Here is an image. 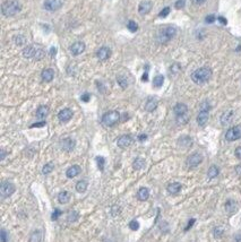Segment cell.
I'll return each instance as SVG.
<instances>
[{"instance_id": "cell-1", "label": "cell", "mask_w": 241, "mask_h": 242, "mask_svg": "<svg viewBox=\"0 0 241 242\" xmlns=\"http://www.w3.org/2000/svg\"><path fill=\"white\" fill-rule=\"evenodd\" d=\"M212 77V70L208 67H202V68L196 69L191 74V79L196 84H205Z\"/></svg>"}, {"instance_id": "cell-2", "label": "cell", "mask_w": 241, "mask_h": 242, "mask_svg": "<svg viewBox=\"0 0 241 242\" xmlns=\"http://www.w3.org/2000/svg\"><path fill=\"white\" fill-rule=\"evenodd\" d=\"M21 3L16 0H7L2 3L1 6V12H2L3 16L6 17H10V16L16 15L17 12H21Z\"/></svg>"}, {"instance_id": "cell-3", "label": "cell", "mask_w": 241, "mask_h": 242, "mask_svg": "<svg viewBox=\"0 0 241 242\" xmlns=\"http://www.w3.org/2000/svg\"><path fill=\"white\" fill-rule=\"evenodd\" d=\"M120 120V113L118 111H109L102 117V123L105 127H112Z\"/></svg>"}, {"instance_id": "cell-4", "label": "cell", "mask_w": 241, "mask_h": 242, "mask_svg": "<svg viewBox=\"0 0 241 242\" xmlns=\"http://www.w3.org/2000/svg\"><path fill=\"white\" fill-rule=\"evenodd\" d=\"M225 138L229 142H234L241 138V126H235V127L230 128L225 133Z\"/></svg>"}, {"instance_id": "cell-5", "label": "cell", "mask_w": 241, "mask_h": 242, "mask_svg": "<svg viewBox=\"0 0 241 242\" xmlns=\"http://www.w3.org/2000/svg\"><path fill=\"white\" fill-rule=\"evenodd\" d=\"M175 33H177V30H175V27H173V26H168V27H165L162 32H161L160 42L165 43V42L170 41L175 35Z\"/></svg>"}, {"instance_id": "cell-6", "label": "cell", "mask_w": 241, "mask_h": 242, "mask_svg": "<svg viewBox=\"0 0 241 242\" xmlns=\"http://www.w3.org/2000/svg\"><path fill=\"white\" fill-rule=\"evenodd\" d=\"M203 161V156L199 153H194L191 154L189 157L187 158V165L189 168H196L197 165H199Z\"/></svg>"}, {"instance_id": "cell-7", "label": "cell", "mask_w": 241, "mask_h": 242, "mask_svg": "<svg viewBox=\"0 0 241 242\" xmlns=\"http://www.w3.org/2000/svg\"><path fill=\"white\" fill-rule=\"evenodd\" d=\"M15 193V186L10 182H3L0 187V193L2 197H9Z\"/></svg>"}, {"instance_id": "cell-8", "label": "cell", "mask_w": 241, "mask_h": 242, "mask_svg": "<svg viewBox=\"0 0 241 242\" xmlns=\"http://www.w3.org/2000/svg\"><path fill=\"white\" fill-rule=\"evenodd\" d=\"M63 6V1L61 0H45L44 2V8L49 12H56L60 9Z\"/></svg>"}, {"instance_id": "cell-9", "label": "cell", "mask_w": 241, "mask_h": 242, "mask_svg": "<svg viewBox=\"0 0 241 242\" xmlns=\"http://www.w3.org/2000/svg\"><path fill=\"white\" fill-rule=\"evenodd\" d=\"M132 139L129 135H123V136L119 137L118 140H117V145L119 146L120 148H127V147H129V146L132 145Z\"/></svg>"}, {"instance_id": "cell-10", "label": "cell", "mask_w": 241, "mask_h": 242, "mask_svg": "<svg viewBox=\"0 0 241 242\" xmlns=\"http://www.w3.org/2000/svg\"><path fill=\"white\" fill-rule=\"evenodd\" d=\"M152 7H153V2L150 1V0H145V1L139 3V6H138V12H139L141 15H146V14H148V12H151Z\"/></svg>"}, {"instance_id": "cell-11", "label": "cell", "mask_w": 241, "mask_h": 242, "mask_svg": "<svg viewBox=\"0 0 241 242\" xmlns=\"http://www.w3.org/2000/svg\"><path fill=\"white\" fill-rule=\"evenodd\" d=\"M72 111L70 109H63L59 112V114H58V118L61 122H68L70 119L72 118Z\"/></svg>"}, {"instance_id": "cell-12", "label": "cell", "mask_w": 241, "mask_h": 242, "mask_svg": "<svg viewBox=\"0 0 241 242\" xmlns=\"http://www.w3.org/2000/svg\"><path fill=\"white\" fill-rule=\"evenodd\" d=\"M70 51L74 56H78L85 51V44L83 42H75L70 48Z\"/></svg>"}, {"instance_id": "cell-13", "label": "cell", "mask_w": 241, "mask_h": 242, "mask_svg": "<svg viewBox=\"0 0 241 242\" xmlns=\"http://www.w3.org/2000/svg\"><path fill=\"white\" fill-rule=\"evenodd\" d=\"M96 56L100 60L104 61V60H107L110 58V56H111V50L107 47H102L99 51H97Z\"/></svg>"}, {"instance_id": "cell-14", "label": "cell", "mask_w": 241, "mask_h": 242, "mask_svg": "<svg viewBox=\"0 0 241 242\" xmlns=\"http://www.w3.org/2000/svg\"><path fill=\"white\" fill-rule=\"evenodd\" d=\"M74 147H75V140L72 139V138H66V139H63L61 142V148L63 151H66V152L72 151Z\"/></svg>"}, {"instance_id": "cell-15", "label": "cell", "mask_w": 241, "mask_h": 242, "mask_svg": "<svg viewBox=\"0 0 241 242\" xmlns=\"http://www.w3.org/2000/svg\"><path fill=\"white\" fill-rule=\"evenodd\" d=\"M38 49L39 48L33 47V45H27L25 49L23 50V56L25 57V58H34Z\"/></svg>"}, {"instance_id": "cell-16", "label": "cell", "mask_w": 241, "mask_h": 242, "mask_svg": "<svg viewBox=\"0 0 241 242\" xmlns=\"http://www.w3.org/2000/svg\"><path fill=\"white\" fill-rule=\"evenodd\" d=\"M208 118H210V114H208V111H201L199 112V114L197 117V122L199 126H205L207 123V121H208Z\"/></svg>"}, {"instance_id": "cell-17", "label": "cell", "mask_w": 241, "mask_h": 242, "mask_svg": "<svg viewBox=\"0 0 241 242\" xmlns=\"http://www.w3.org/2000/svg\"><path fill=\"white\" fill-rule=\"evenodd\" d=\"M173 111H174V113L177 114V117H178V115H183L187 113L188 108L186 104H183V103H178V104H175V106L173 108Z\"/></svg>"}, {"instance_id": "cell-18", "label": "cell", "mask_w": 241, "mask_h": 242, "mask_svg": "<svg viewBox=\"0 0 241 242\" xmlns=\"http://www.w3.org/2000/svg\"><path fill=\"white\" fill-rule=\"evenodd\" d=\"M157 108V100L154 97H150L145 104V110L148 112H153Z\"/></svg>"}, {"instance_id": "cell-19", "label": "cell", "mask_w": 241, "mask_h": 242, "mask_svg": "<svg viewBox=\"0 0 241 242\" xmlns=\"http://www.w3.org/2000/svg\"><path fill=\"white\" fill-rule=\"evenodd\" d=\"M79 173H81V168H79L78 165H72V166H70V168L67 170L66 175H67V178L72 179V178H75L76 175H78Z\"/></svg>"}, {"instance_id": "cell-20", "label": "cell", "mask_w": 241, "mask_h": 242, "mask_svg": "<svg viewBox=\"0 0 241 242\" xmlns=\"http://www.w3.org/2000/svg\"><path fill=\"white\" fill-rule=\"evenodd\" d=\"M181 183L179 182H172L170 183L168 186V193H171V195H177V193L181 190Z\"/></svg>"}, {"instance_id": "cell-21", "label": "cell", "mask_w": 241, "mask_h": 242, "mask_svg": "<svg viewBox=\"0 0 241 242\" xmlns=\"http://www.w3.org/2000/svg\"><path fill=\"white\" fill-rule=\"evenodd\" d=\"M53 77H54L53 69L48 68V69H44L43 72H42V79L44 81H51L53 79Z\"/></svg>"}, {"instance_id": "cell-22", "label": "cell", "mask_w": 241, "mask_h": 242, "mask_svg": "<svg viewBox=\"0 0 241 242\" xmlns=\"http://www.w3.org/2000/svg\"><path fill=\"white\" fill-rule=\"evenodd\" d=\"M232 117H233V111H226L224 112L222 114V117H221V123L223 124V126H226V124H229L230 122H231L232 120Z\"/></svg>"}, {"instance_id": "cell-23", "label": "cell", "mask_w": 241, "mask_h": 242, "mask_svg": "<svg viewBox=\"0 0 241 242\" xmlns=\"http://www.w3.org/2000/svg\"><path fill=\"white\" fill-rule=\"evenodd\" d=\"M148 196H150V191H148L147 188H141V189L138 190L137 198L139 199L141 202H145V200H147Z\"/></svg>"}, {"instance_id": "cell-24", "label": "cell", "mask_w": 241, "mask_h": 242, "mask_svg": "<svg viewBox=\"0 0 241 242\" xmlns=\"http://www.w3.org/2000/svg\"><path fill=\"white\" fill-rule=\"evenodd\" d=\"M49 114V108L45 105H41L38 110H36V117L40 119H44Z\"/></svg>"}, {"instance_id": "cell-25", "label": "cell", "mask_w": 241, "mask_h": 242, "mask_svg": "<svg viewBox=\"0 0 241 242\" xmlns=\"http://www.w3.org/2000/svg\"><path fill=\"white\" fill-rule=\"evenodd\" d=\"M69 200H70V193L68 191H61L58 195V202L60 204H67Z\"/></svg>"}, {"instance_id": "cell-26", "label": "cell", "mask_w": 241, "mask_h": 242, "mask_svg": "<svg viewBox=\"0 0 241 242\" xmlns=\"http://www.w3.org/2000/svg\"><path fill=\"white\" fill-rule=\"evenodd\" d=\"M86 189H87V182H86L85 180H81V181H78V182L76 183V190H77L79 193H85Z\"/></svg>"}, {"instance_id": "cell-27", "label": "cell", "mask_w": 241, "mask_h": 242, "mask_svg": "<svg viewBox=\"0 0 241 242\" xmlns=\"http://www.w3.org/2000/svg\"><path fill=\"white\" fill-rule=\"evenodd\" d=\"M219 173H220L219 168H217V166H215V165H212V166L208 169L207 175H208V178H210V179H214V178H216L217 175H219Z\"/></svg>"}, {"instance_id": "cell-28", "label": "cell", "mask_w": 241, "mask_h": 242, "mask_svg": "<svg viewBox=\"0 0 241 242\" xmlns=\"http://www.w3.org/2000/svg\"><path fill=\"white\" fill-rule=\"evenodd\" d=\"M132 166H134L135 170H141L145 166V160H143L141 157L136 158L132 163Z\"/></svg>"}, {"instance_id": "cell-29", "label": "cell", "mask_w": 241, "mask_h": 242, "mask_svg": "<svg viewBox=\"0 0 241 242\" xmlns=\"http://www.w3.org/2000/svg\"><path fill=\"white\" fill-rule=\"evenodd\" d=\"M225 209L226 212H229V213H233V212H235V209H237V206H235V202L234 200H228V202H225Z\"/></svg>"}, {"instance_id": "cell-30", "label": "cell", "mask_w": 241, "mask_h": 242, "mask_svg": "<svg viewBox=\"0 0 241 242\" xmlns=\"http://www.w3.org/2000/svg\"><path fill=\"white\" fill-rule=\"evenodd\" d=\"M163 83H164V77H163L162 75H157V76H155L154 77V81H153V85L154 87H161L163 85Z\"/></svg>"}, {"instance_id": "cell-31", "label": "cell", "mask_w": 241, "mask_h": 242, "mask_svg": "<svg viewBox=\"0 0 241 242\" xmlns=\"http://www.w3.org/2000/svg\"><path fill=\"white\" fill-rule=\"evenodd\" d=\"M179 144H180L181 146H183V147H190L191 144H192V142H191V139L189 138V137L183 136L179 139Z\"/></svg>"}, {"instance_id": "cell-32", "label": "cell", "mask_w": 241, "mask_h": 242, "mask_svg": "<svg viewBox=\"0 0 241 242\" xmlns=\"http://www.w3.org/2000/svg\"><path fill=\"white\" fill-rule=\"evenodd\" d=\"M78 213L77 212H70L68 214V222H70V223H72V222H76V221L78 220Z\"/></svg>"}, {"instance_id": "cell-33", "label": "cell", "mask_w": 241, "mask_h": 242, "mask_svg": "<svg viewBox=\"0 0 241 242\" xmlns=\"http://www.w3.org/2000/svg\"><path fill=\"white\" fill-rule=\"evenodd\" d=\"M53 163H48V164H45L43 166V170H42V173L43 174H49L50 172H52V170H53Z\"/></svg>"}, {"instance_id": "cell-34", "label": "cell", "mask_w": 241, "mask_h": 242, "mask_svg": "<svg viewBox=\"0 0 241 242\" xmlns=\"http://www.w3.org/2000/svg\"><path fill=\"white\" fill-rule=\"evenodd\" d=\"M96 163H97V166L100 169L101 171L104 170V164H105V160H104L103 156H97L96 157Z\"/></svg>"}, {"instance_id": "cell-35", "label": "cell", "mask_w": 241, "mask_h": 242, "mask_svg": "<svg viewBox=\"0 0 241 242\" xmlns=\"http://www.w3.org/2000/svg\"><path fill=\"white\" fill-rule=\"evenodd\" d=\"M127 27H128V30L130 32H136L138 30V25L136 24V22H134V21H129Z\"/></svg>"}, {"instance_id": "cell-36", "label": "cell", "mask_w": 241, "mask_h": 242, "mask_svg": "<svg viewBox=\"0 0 241 242\" xmlns=\"http://www.w3.org/2000/svg\"><path fill=\"white\" fill-rule=\"evenodd\" d=\"M187 121H188V117L186 114L178 115V117H177V122H178V123H180V124H185Z\"/></svg>"}, {"instance_id": "cell-37", "label": "cell", "mask_w": 241, "mask_h": 242, "mask_svg": "<svg viewBox=\"0 0 241 242\" xmlns=\"http://www.w3.org/2000/svg\"><path fill=\"white\" fill-rule=\"evenodd\" d=\"M129 227H130V230L132 231H137L139 229V223H138L137 221H132L130 223H129Z\"/></svg>"}, {"instance_id": "cell-38", "label": "cell", "mask_w": 241, "mask_h": 242, "mask_svg": "<svg viewBox=\"0 0 241 242\" xmlns=\"http://www.w3.org/2000/svg\"><path fill=\"white\" fill-rule=\"evenodd\" d=\"M169 14H170V8L169 7H165V8H163V9L161 10V12L159 14V16L162 17V18H164V17H166Z\"/></svg>"}, {"instance_id": "cell-39", "label": "cell", "mask_w": 241, "mask_h": 242, "mask_svg": "<svg viewBox=\"0 0 241 242\" xmlns=\"http://www.w3.org/2000/svg\"><path fill=\"white\" fill-rule=\"evenodd\" d=\"M223 232H224V231H223L222 227H215V229H214V236H215V238H220V236L223 234Z\"/></svg>"}, {"instance_id": "cell-40", "label": "cell", "mask_w": 241, "mask_h": 242, "mask_svg": "<svg viewBox=\"0 0 241 242\" xmlns=\"http://www.w3.org/2000/svg\"><path fill=\"white\" fill-rule=\"evenodd\" d=\"M43 57H44V51H43L42 49H40V48H39L38 51H36V54H35L34 58H35L36 60H40V59H42Z\"/></svg>"}, {"instance_id": "cell-41", "label": "cell", "mask_w": 241, "mask_h": 242, "mask_svg": "<svg viewBox=\"0 0 241 242\" xmlns=\"http://www.w3.org/2000/svg\"><path fill=\"white\" fill-rule=\"evenodd\" d=\"M185 5H186V0H178L177 2H175V8L177 9H182L183 7H185Z\"/></svg>"}, {"instance_id": "cell-42", "label": "cell", "mask_w": 241, "mask_h": 242, "mask_svg": "<svg viewBox=\"0 0 241 242\" xmlns=\"http://www.w3.org/2000/svg\"><path fill=\"white\" fill-rule=\"evenodd\" d=\"M117 79H118V83H119V84L121 85L122 88H126V87L128 86V83L126 81V79H125L123 77H118Z\"/></svg>"}, {"instance_id": "cell-43", "label": "cell", "mask_w": 241, "mask_h": 242, "mask_svg": "<svg viewBox=\"0 0 241 242\" xmlns=\"http://www.w3.org/2000/svg\"><path fill=\"white\" fill-rule=\"evenodd\" d=\"M60 214H61V211H60V209H58V208H56V209H54V212H53V214H52V220H53V221L58 220V217L60 216Z\"/></svg>"}, {"instance_id": "cell-44", "label": "cell", "mask_w": 241, "mask_h": 242, "mask_svg": "<svg viewBox=\"0 0 241 242\" xmlns=\"http://www.w3.org/2000/svg\"><path fill=\"white\" fill-rule=\"evenodd\" d=\"M205 22L208 23V24H212V23H214V22H215V16H214V15H208L206 18H205Z\"/></svg>"}, {"instance_id": "cell-45", "label": "cell", "mask_w": 241, "mask_h": 242, "mask_svg": "<svg viewBox=\"0 0 241 242\" xmlns=\"http://www.w3.org/2000/svg\"><path fill=\"white\" fill-rule=\"evenodd\" d=\"M81 101H83V102H88V101L91 100V96H90V94H88V93H85V94H83V95H81Z\"/></svg>"}, {"instance_id": "cell-46", "label": "cell", "mask_w": 241, "mask_h": 242, "mask_svg": "<svg viewBox=\"0 0 241 242\" xmlns=\"http://www.w3.org/2000/svg\"><path fill=\"white\" fill-rule=\"evenodd\" d=\"M1 242H7V232L5 230H1Z\"/></svg>"}, {"instance_id": "cell-47", "label": "cell", "mask_w": 241, "mask_h": 242, "mask_svg": "<svg viewBox=\"0 0 241 242\" xmlns=\"http://www.w3.org/2000/svg\"><path fill=\"white\" fill-rule=\"evenodd\" d=\"M147 139V135H145V133H141V135H139L138 136V140L139 142H144V140Z\"/></svg>"}, {"instance_id": "cell-48", "label": "cell", "mask_w": 241, "mask_h": 242, "mask_svg": "<svg viewBox=\"0 0 241 242\" xmlns=\"http://www.w3.org/2000/svg\"><path fill=\"white\" fill-rule=\"evenodd\" d=\"M43 126H45V122H44V121H42V122H38V123L32 124L31 128H35V127H43Z\"/></svg>"}, {"instance_id": "cell-49", "label": "cell", "mask_w": 241, "mask_h": 242, "mask_svg": "<svg viewBox=\"0 0 241 242\" xmlns=\"http://www.w3.org/2000/svg\"><path fill=\"white\" fill-rule=\"evenodd\" d=\"M235 156H237L239 160H241V146L235 149Z\"/></svg>"}, {"instance_id": "cell-50", "label": "cell", "mask_w": 241, "mask_h": 242, "mask_svg": "<svg viewBox=\"0 0 241 242\" xmlns=\"http://www.w3.org/2000/svg\"><path fill=\"white\" fill-rule=\"evenodd\" d=\"M194 223H195V220H194V218H191V220L189 221V224H188V226L186 227L185 230H186V231H188V230H189V229H190V227L192 226V225H194Z\"/></svg>"}, {"instance_id": "cell-51", "label": "cell", "mask_w": 241, "mask_h": 242, "mask_svg": "<svg viewBox=\"0 0 241 242\" xmlns=\"http://www.w3.org/2000/svg\"><path fill=\"white\" fill-rule=\"evenodd\" d=\"M141 81H148V72H144V75H143V77H141Z\"/></svg>"}, {"instance_id": "cell-52", "label": "cell", "mask_w": 241, "mask_h": 242, "mask_svg": "<svg viewBox=\"0 0 241 242\" xmlns=\"http://www.w3.org/2000/svg\"><path fill=\"white\" fill-rule=\"evenodd\" d=\"M191 1H192L195 5H202V3H204L206 0H191Z\"/></svg>"}, {"instance_id": "cell-53", "label": "cell", "mask_w": 241, "mask_h": 242, "mask_svg": "<svg viewBox=\"0 0 241 242\" xmlns=\"http://www.w3.org/2000/svg\"><path fill=\"white\" fill-rule=\"evenodd\" d=\"M219 21L222 23L223 25H226V23H228V22H226V19L224 18V17H222V16H220V17H219Z\"/></svg>"}, {"instance_id": "cell-54", "label": "cell", "mask_w": 241, "mask_h": 242, "mask_svg": "<svg viewBox=\"0 0 241 242\" xmlns=\"http://www.w3.org/2000/svg\"><path fill=\"white\" fill-rule=\"evenodd\" d=\"M56 52H57V49H56V48H54V47L51 48V49H50V54H51V56L53 57L54 54H56Z\"/></svg>"}, {"instance_id": "cell-55", "label": "cell", "mask_w": 241, "mask_h": 242, "mask_svg": "<svg viewBox=\"0 0 241 242\" xmlns=\"http://www.w3.org/2000/svg\"><path fill=\"white\" fill-rule=\"evenodd\" d=\"M235 242H241V233H238L235 235Z\"/></svg>"}, {"instance_id": "cell-56", "label": "cell", "mask_w": 241, "mask_h": 242, "mask_svg": "<svg viewBox=\"0 0 241 242\" xmlns=\"http://www.w3.org/2000/svg\"><path fill=\"white\" fill-rule=\"evenodd\" d=\"M5 156H6V152H5L3 149H1V157H0V160H3Z\"/></svg>"}, {"instance_id": "cell-57", "label": "cell", "mask_w": 241, "mask_h": 242, "mask_svg": "<svg viewBox=\"0 0 241 242\" xmlns=\"http://www.w3.org/2000/svg\"><path fill=\"white\" fill-rule=\"evenodd\" d=\"M235 171H237V173L238 174H241V166L240 165H238V166L235 168Z\"/></svg>"}]
</instances>
